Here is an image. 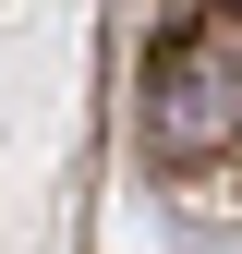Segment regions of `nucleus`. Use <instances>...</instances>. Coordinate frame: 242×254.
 Segmentation results:
<instances>
[{"label": "nucleus", "instance_id": "f257e3e1", "mask_svg": "<svg viewBox=\"0 0 242 254\" xmlns=\"http://www.w3.org/2000/svg\"><path fill=\"white\" fill-rule=\"evenodd\" d=\"M145 133H158L170 157H206L242 133V49L218 37H158V61H145Z\"/></svg>", "mask_w": 242, "mask_h": 254}]
</instances>
